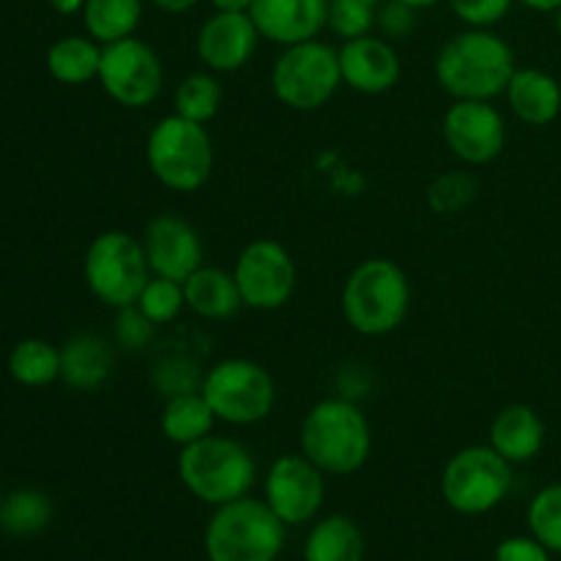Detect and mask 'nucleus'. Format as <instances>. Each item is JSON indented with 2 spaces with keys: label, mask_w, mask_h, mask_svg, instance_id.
<instances>
[{
  "label": "nucleus",
  "mask_w": 561,
  "mask_h": 561,
  "mask_svg": "<svg viewBox=\"0 0 561 561\" xmlns=\"http://www.w3.org/2000/svg\"><path fill=\"white\" fill-rule=\"evenodd\" d=\"M515 75V53L488 27L458 33L436 58V80L453 99L493 102L507 91Z\"/></svg>",
  "instance_id": "nucleus-1"
},
{
  "label": "nucleus",
  "mask_w": 561,
  "mask_h": 561,
  "mask_svg": "<svg viewBox=\"0 0 561 561\" xmlns=\"http://www.w3.org/2000/svg\"><path fill=\"white\" fill-rule=\"evenodd\" d=\"M370 422L351 400H321L301 422V455L329 477L356 474L370 458Z\"/></svg>",
  "instance_id": "nucleus-2"
},
{
  "label": "nucleus",
  "mask_w": 561,
  "mask_h": 561,
  "mask_svg": "<svg viewBox=\"0 0 561 561\" xmlns=\"http://www.w3.org/2000/svg\"><path fill=\"white\" fill-rule=\"evenodd\" d=\"M411 307V285L403 268L387 257H370L343 285V316L365 337L392 334Z\"/></svg>",
  "instance_id": "nucleus-3"
},
{
  "label": "nucleus",
  "mask_w": 561,
  "mask_h": 561,
  "mask_svg": "<svg viewBox=\"0 0 561 561\" xmlns=\"http://www.w3.org/2000/svg\"><path fill=\"white\" fill-rule=\"evenodd\" d=\"M255 458L236 438L206 436L181 447L179 477L186 491L203 504L222 507L250 496L255 485Z\"/></svg>",
  "instance_id": "nucleus-4"
},
{
  "label": "nucleus",
  "mask_w": 561,
  "mask_h": 561,
  "mask_svg": "<svg viewBox=\"0 0 561 561\" xmlns=\"http://www.w3.org/2000/svg\"><path fill=\"white\" fill-rule=\"evenodd\" d=\"M203 546L208 561H277L285 524L261 499H236L214 510Z\"/></svg>",
  "instance_id": "nucleus-5"
},
{
  "label": "nucleus",
  "mask_w": 561,
  "mask_h": 561,
  "mask_svg": "<svg viewBox=\"0 0 561 561\" xmlns=\"http://www.w3.org/2000/svg\"><path fill=\"white\" fill-rule=\"evenodd\" d=\"M146 159L159 184L173 192H197L214 170V142L206 124L164 115L148 135Z\"/></svg>",
  "instance_id": "nucleus-6"
},
{
  "label": "nucleus",
  "mask_w": 561,
  "mask_h": 561,
  "mask_svg": "<svg viewBox=\"0 0 561 561\" xmlns=\"http://www.w3.org/2000/svg\"><path fill=\"white\" fill-rule=\"evenodd\" d=\"M85 283L102 305L121 310L137 305L142 288L151 279L142 241L126 230H104L85 252Z\"/></svg>",
  "instance_id": "nucleus-7"
},
{
  "label": "nucleus",
  "mask_w": 561,
  "mask_h": 561,
  "mask_svg": "<svg viewBox=\"0 0 561 561\" xmlns=\"http://www.w3.org/2000/svg\"><path fill=\"white\" fill-rule=\"evenodd\" d=\"M513 491V463L488 444L466 447L442 471V496L460 515H485Z\"/></svg>",
  "instance_id": "nucleus-8"
},
{
  "label": "nucleus",
  "mask_w": 561,
  "mask_h": 561,
  "mask_svg": "<svg viewBox=\"0 0 561 561\" xmlns=\"http://www.w3.org/2000/svg\"><path fill=\"white\" fill-rule=\"evenodd\" d=\"M340 85H343L340 49L329 47L318 38L290 44L274 60L272 91L290 110L310 113V110L323 107Z\"/></svg>",
  "instance_id": "nucleus-9"
},
{
  "label": "nucleus",
  "mask_w": 561,
  "mask_h": 561,
  "mask_svg": "<svg viewBox=\"0 0 561 561\" xmlns=\"http://www.w3.org/2000/svg\"><path fill=\"white\" fill-rule=\"evenodd\" d=\"M203 398L208 400L219 422L228 425H255L272 414L277 403L274 378L266 367L252 359H222L203 376Z\"/></svg>",
  "instance_id": "nucleus-10"
},
{
  "label": "nucleus",
  "mask_w": 561,
  "mask_h": 561,
  "mask_svg": "<svg viewBox=\"0 0 561 561\" xmlns=\"http://www.w3.org/2000/svg\"><path fill=\"white\" fill-rule=\"evenodd\" d=\"M99 82L110 99L129 110H142L157 102L164 88V69L157 49L142 38H121L102 44Z\"/></svg>",
  "instance_id": "nucleus-11"
},
{
  "label": "nucleus",
  "mask_w": 561,
  "mask_h": 561,
  "mask_svg": "<svg viewBox=\"0 0 561 561\" xmlns=\"http://www.w3.org/2000/svg\"><path fill=\"white\" fill-rule=\"evenodd\" d=\"M244 307L272 312L288 305L296 290V263L279 241L261 239L241 250L233 268Z\"/></svg>",
  "instance_id": "nucleus-12"
},
{
  "label": "nucleus",
  "mask_w": 561,
  "mask_h": 561,
  "mask_svg": "<svg viewBox=\"0 0 561 561\" xmlns=\"http://www.w3.org/2000/svg\"><path fill=\"white\" fill-rule=\"evenodd\" d=\"M323 471L305 455H283L266 471L263 502L285 526L310 524L323 507L327 482Z\"/></svg>",
  "instance_id": "nucleus-13"
},
{
  "label": "nucleus",
  "mask_w": 561,
  "mask_h": 561,
  "mask_svg": "<svg viewBox=\"0 0 561 561\" xmlns=\"http://www.w3.org/2000/svg\"><path fill=\"white\" fill-rule=\"evenodd\" d=\"M444 140L460 162L488 164L504 151L507 124L491 102L455 99L444 115Z\"/></svg>",
  "instance_id": "nucleus-14"
},
{
  "label": "nucleus",
  "mask_w": 561,
  "mask_h": 561,
  "mask_svg": "<svg viewBox=\"0 0 561 561\" xmlns=\"http://www.w3.org/2000/svg\"><path fill=\"white\" fill-rule=\"evenodd\" d=\"M142 250H146L153 277L184 283L203 266L201 236L186 219L173 217V214H159L148 222Z\"/></svg>",
  "instance_id": "nucleus-15"
},
{
  "label": "nucleus",
  "mask_w": 561,
  "mask_h": 561,
  "mask_svg": "<svg viewBox=\"0 0 561 561\" xmlns=\"http://www.w3.org/2000/svg\"><path fill=\"white\" fill-rule=\"evenodd\" d=\"M261 31L250 11H217L197 33V55L211 71H236L252 60Z\"/></svg>",
  "instance_id": "nucleus-16"
},
{
  "label": "nucleus",
  "mask_w": 561,
  "mask_h": 561,
  "mask_svg": "<svg viewBox=\"0 0 561 561\" xmlns=\"http://www.w3.org/2000/svg\"><path fill=\"white\" fill-rule=\"evenodd\" d=\"M252 22L274 44L310 42L327 27L329 0H252Z\"/></svg>",
  "instance_id": "nucleus-17"
},
{
  "label": "nucleus",
  "mask_w": 561,
  "mask_h": 561,
  "mask_svg": "<svg viewBox=\"0 0 561 561\" xmlns=\"http://www.w3.org/2000/svg\"><path fill=\"white\" fill-rule=\"evenodd\" d=\"M340 71L348 88L367 96H378L398 85L400 58L387 38H351L340 49Z\"/></svg>",
  "instance_id": "nucleus-18"
},
{
  "label": "nucleus",
  "mask_w": 561,
  "mask_h": 561,
  "mask_svg": "<svg viewBox=\"0 0 561 561\" xmlns=\"http://www.w3.org/2000/svg\"><path fill=\"white\" fill-rule=\"evenodd\" d=\"M115 370V351L102 334L82 332L60 348V378L77 392H99Z\"/></svg>",
  "instance_id": "nucleus-19"
},
{
  "label": "nucleus",
  "mask_w": 561,
  "mask_h": 561,
  "mask_svg": "<svg viewBox=\"0 0 561 561\" xmlns=\"http://www.w3.org/2000/svg\"><path fill=\"white\" fill-rule=\"evenodd\" d=\"M491 447L510 463H529L546 447V422L531 405H504L491 422Z\"/></svg>",
  "instance_id": "nucleus-20"
},
{
  "label": "nucleus",
  "mask_w": 561,
  "mask_h": 561,
  "mask_svg": "<svg viewBox=\"0 0 561 561\" xmlns=\"http://www.w3.org/2000/svg\"><path fill=\"white\" fill-rule=\"evenodd\" d=\"M504 96L513 113L529 126H548L561 113V85L542 69H515Z\"/></svg>",
  "instance_id": "nucleus-21"
},
{
  "label": "nucleus",
  "mask_w": 561,
  "mask_h": 561,
  "mask_svg": "<svg viewBox=\"0 0 561 561\" xmlns=\"http://www.w3.org/2000/svg\"><path fill=\"white\" fill-rule=\"evenodd\" d=\"M184 299L186 307L206 321H225L244 307L233 272L214 266H201L184 279Z\"/></svg>",
  "instance_id": "nucleus-22"
},
{
  "label": "nucleus",
  "mask_w": 561,
  "mask_h": 561,
  "mask_svg": "<svg viewBox=\"0 0 561 561\" xmlns=\"http://www.w3.org/2000/svg\"><path fill=\"white\" fill-rule=\"evenodd\" d=\"M217 422L219 420L211 411V405H208V400L203 398L201 389H195V392H181L168 398L159 425H162L168 442L186 447V444H195L201 438L211 436Z\"/></svg>",
  "instance_id": "nucleus-23"
},
{
  "label": "nucleus",
  "mask_w": 561,
  "mask_h": 561,
  "mask_svg": "<svg viewBox=\"0 0 561 561\" xmlns=\"http://www.w3.org/2000/svg\"><path fill=\"white\" fill-rule=\"evenodd\" d=\"M305 561H365V535L348 515H327L307 535Z\"/></svg>",
  "instance_id": "nucleus-24"
},
{
  "label": "nucleus",
  "mask_w": 561,
  "mask_h": 561,
  "mask_svg": "<svg viewBox=\"0 0 561 561\" xmlns=\"http://www.w3.org/2000/svg\"><path fill=\"white\" fill-rule=\"evenodd\" d=\"M53 524V502L36 488H20L0 499V531L9 537H36Z\"/></svg>",
  "instance_id": "nucleus-25"
},
{
  "label": "nucleus",
  "mask_w": 561,
  "mask_h": 561,
  "mask_svg": "<svg viewBox=\"0 0 561 561\" xmlns=\"http://www.w3.org/2000/svg\"><path fill=\"white\" fill-rule=\"evenodd\" d=\"M99 64H102V47L96 38L64 36L47 53L49 75L64 85H82L99 77Z\"/></svg>",
  "instance_id": "nucleus-26"
},
{
  "label": "nucleus",
  "mask_w": 561,
  "mask_h": 561,
  "mask_svg": "<svg viewBox=\"0 0 561 561\" xmlns=\"http://www.w3.org/2000/svg\"><path fill=\"white\" fill-rule=\"evenodd\" d=\"M142 0H85L82 5V22L88 36L99 44H113L121 38L135 36L140 25Z\"/></svg>",
  "instance_id": "nucleus-27"
},
{
  "label": "nucleus",
  "mask_w": 561,
  "mask_h": 561,
  "mask_svg": "<svg viewBox=\"0 0 561 561\" xmlns=\"http://www.w3.org/2000/svg\"><path fill=\"white\" fill-rule=\"evenodd\" d=\"M9 373L22 387H47L60 378V351L47 340H22L11 351Z\"/></svg>",
  "instance_id": "nucleus-28"
},
{
  "label": "nucleus",
  "mask_w": 561,
  "mask_h": 561,
  "mask_svg": "<svg viewBox=\"0 0 561 561\" xmlns=\"http://www.w3.org/2000/svg\"><path fill=\"white\" fill-rule=\"evenodd\" d=\"M219 104H222V85L206 71L186 75L175 88V115L195 124H208L219 113Z\"/></svg>",
  "instance_id": "nucleus-29"
},
{
  "label": "nucleus",
  "mask_w": 561,
  "mask_h": 561,
  "mask_svg": "<svg viewBox=\"0 0 561 561\" xmlns=\"http://www.w3.org/2000/svg\"><path fill=\"white\" fill-rule=\"evenodd\" d=\"M526 520H529L531 537H537L551 553H561V482L537 491Z\"/></svg>",
  "instance_id": "nucleus-30"
},
{
  "label": "nucleus",
  "mask_w": 561,
  "mask_h": 561,
  "mask_svg": "<svg viewBox=\"0 0 561 561\" xmlns=\"http://www.w3.org/2000/svg\"><path fill=\"white\" fill-rule=\"evenodd\" d=\"M137 307L151 318L157 327L170 323L173 318H179V312L186 307L184 299V283H175V279L164 277H151L142 288Z\"/></svg>",
  "instance_id": "nucleus-31"
},
{
  "label": "nucleus",
  "mask_w": 561,
  "mask_h": 561,
  "mask_svg": "<svg viewBox=\"0 0 561 561\" xmlns=\"http://www.w3.org/2000/svg\"><path fill=\"white\" fill-rule=\"evenodd\" d=\"M480 192V181L471 173H444L427 186V203L438 214H455L469 206Z\"/></svg>",
  "instance_id": "nucleus-32"
},
{
  "label": "nucleus",
  "mask_w": 561,
  "mask_h": 561,
  "mask_svg": "<svg viewBox=\"0 0 561 561\" xmlns=\"http://www.w3.org/2000/svg\"><path fill=\"white\" fill-rule=\"evenodd\" d=\"M327 25L345 42L370 36L373 25H376V9L362 0H329Z\"/></svg>",
  "instance_id": "nucleus-33"
},
{
  "label": "nucleus",
  "mask_w": 561,
  "mask_h": 561,
  "mask_svg": "<svg viewBox=\"0 0 561 561\" xmlns=\"http://www.w3.org/2000/svg\"><path fill=\"white\" fill-rule=\"evenodd\" d=\"M157 323L146 316L137 305L121 307L115 316V343L126 351H142L151 345Z\"/></svg>",
  "instance_id": "nucleus-34"
},
{
  "label": "nucleus",
  "mask_w": 561,
  "mask_h": 561,
  "mask_svg": "<svg viewBox=\"0 0 561 561\" xmlns=\"http://www.w3.org/2000/svg\"><path fill=\"white\" fill-rule=\"evenodd\" d=\"M458 20L469 27H491L507 16L513 0H447Z\"/></svg>",
  "instance_id": "nucleus-35"
},
{
  "label": "nucleus",
  "mask_w": 561,
  "mask_h": 561,
  "mask_svg": "<svg viewBox=\"0 0 561 561\" xmlns=\"http://www.w3.org/2000/svg\"><path fill=\"white\" fill-rule=\"evenodd\" d=\"M376 25L381 27L383 38L403 42L416 27V9L403 0H383L376 11Z\"/></svg>",
  "instance_id": "nucleus-36"
},
{
  "label": "nucleus",
  "mask_w": 561,
  "mask_h": 561,
  "mask_svg": "<svg viewBox=\"0 0 561 561\" xmlns=\"http://www.w3.org/2000/svg\"><path fill=\"white\" fill-rule=\"evenodd\" d=\"M157 383L168 398L197 389V365L184 359H168L157 367Z\"/></svg>",
  "instance_id": "nucleus-37"
},
{
  "label": "nucleus",
  "mask_w": 561,
  "mask_h": 561,
  "mask_svg": "<svg viewBox=\"0 0 561 561\" xmlns=\"http://www.w3.org/2000/svg\"><path fill=\"white\" fill-rule=\"evenodd\" d=\"M493 561H551V551L537 537H507L499 542Z\"/></svg>",
  "instance_id": "nucleus-38"
},
{
  "label": "nucleus",
  "mask_w": 561,
  "mask_h": 561,
  "mask_svg": "<svg viewBox=\"0 0 561 561\" xmlns=\"http://www.w3.org/2000/svg\"><path fill=\"white\" fill-rule=\"evenodd\" d=\"M197 3H201V0H153V5H157L159 11H164V14H186V11L195 9Z\"/></svg>",
  "instance_id": "nucleus-39"
},
{
  "label": "nucleus",
  "mask_w": 561,
  "mask_h": 561,
  "mask_svg": "<svg viewBox=\"0 0 561 561\" xmlns=\"http://www.w3.org/2000/svg\"><path fill=\"white\" fill-rule=\"evenodd\" d=\"M211 5L217 11H250L252 0H211Z\"/></svg>",
  "instance_id": "nucleus-40"
},
{
  "label": "nucleus",
  "mask_w": 561,
  "mask_h": 561,
  "mask_svg": "<svg viewBox=\"0 0 561 561\" xmlns=\"http://www.w3.org/2000/svg\"><path fill=\"white\" fill-rule=\"evenodd\" d=\"M49 3L58 14H77V11H82L85 0H49Z\"/></svg>",
  "instance_id": "nucleus-41"
},
{
  "label": "nucleus",
  "mask_w": 561,
  "mask_h": 561,
  "mask_svg": "<svg viewBox=\"0 0 561 561\" xmlns=\"http://www.w3.org/2000/svg\"><path fill=\"white\" fill-rule=\"evenodd\" d=\"M520 3L529 5L531 11H542V14L561 9V0H520Z\"/></svg>",
  "instance_id": "nucleus-42"
},
{
  "label": "nucleus",
  "mask_w": 561,
  "mask_h": 561,
  "mask_svg": "<svg viewBox=\"0 0 561 561\" xmlns=\"http://www.w3.org/2000/svg\"><path fill=\"white\" fill-rule=\"evenodd\" d=\"M403 3L414 5V9H431V5H436L438 0H403Z\"/></svg>",
  "instance_id": "nucleus-43"
},
{
  "label": "nucleus",
  "mask_w": 561,
  "mask_h": 561,
  "mask_svg": "<svg viewBox=\"0 0 561 561\" xmlns=\"http://www.w3.org/2000/svg\"><path fill=\"white\" fill-rule=\"evenodd\" d=\"M362 3H367V5H373V9H378V5H381L383 0H362Z\"/></svg>",
  "instance_id": "nucleus-44"
},
{
  "label": "nucleus",
  "mask_w": 561,
  "mask_h": 561,
  "mask_svg": "<svg viewBox=\"0 0 561 561\" xmlns=\"http://www.w3.org/2000/svg\"><path fill=\"white\" fill-rule=\"evenodd\" d=\"M557 27H559V36H561V9L557 11Z\"/></svg>",
  "instance_id": "nucleus-45"
},
{
  "label": "nucleus",
  "mask_w": 561,
  "mask_h": 561,
  "mask_svg": "<svg viewBox=\"0 0 561 561\" xmlns=\"http://www.w3.org/2000/svg\"><path fill=\"white\" fill-rule=\"evenodd\" d=\"M0 499H3V488H0Z\"/></svg>",
  "instance_id": "nucleus-46"
}]
</instances>
